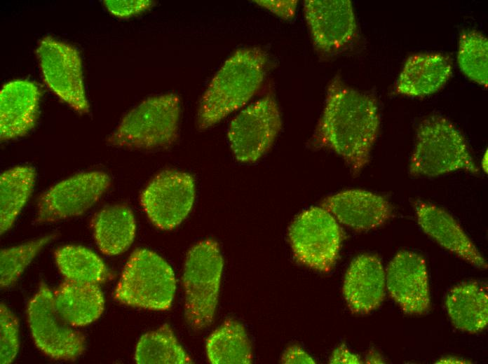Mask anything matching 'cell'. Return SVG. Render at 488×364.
<instances>
[{"label":"cell","instance_id":"8fae6325","mask_svg":"<svg viewBox=\"0 0 488 364\" xmlns=\"http://www.w3.org/2000/svg\"><path fill=\"white\" fill-rule=\"evenodd\" d=\"M194 199V178L186 172L166 169L156 174L144 188L140 203L156 227L170 230L185 219Z\"/></svg>","mask_w":488,"mask_h":364},{"label":"cell","instance_id":"ffe728a7","mask_svg":"<svg viewBox=\"0 0 488 364\" xmlns=\"http://www.w3.org/2000/svg\"><path fill=\"white\" fill-rule=\"evenodd\" d=\"M53 296L57 312L74 328L96 321L104 307V296L97 284L65 279Z\"/></svg>","mask_w":488,"mask_h":364},{"label":"cell","instance_id":"1f68e13d","mask_svg":"<svg viewBox=\"0 0 488 364\" xmlns=\"http://www.w3.org/2000/svg\"><path fill=\"white\" fill-rule=\"evenodd\" d=\"M280 362L284 364L316 363L314 359L297 345L288 346L283 352Z\"/></svg>","mask_w":488,"mask_h":364},{"label":"cell","instance_id":"d590c367","mask_svg":"<svg viewBox=\"0 0 488 364\" xmlns=\"http://www.w3.org/2000/svg\"><path fill=\"white\" fill-rule=\"evenodd\" d=\"M482 167L484 170V172H487V150L484 154V156L482 158Z\"/></svg>","mask_w":488,"mask_h":364},{"label":"cell","instance_id":"d4e9b609","mask_svg":"<svg viewBox=\"0 0 488 364\" xmlns=\"http://www.w3.org/2000/svg\"><path fill=\"white\" fill-rule=\"evenodd\" d=\"M54 255L57 268L65 279L98 284L111 277L102 260L86 247L64 246L57 248Z\"/></svg>","mask_w":488,"mask_h":364},{"label":"cell","instance_id":"ac0fdd59","mask_svg":"<svg viewBox=\"0 0 488 364\" xmlns=\"http://www.w3.org/2000/svg\"><path fill=\"white\" fill-rule=\"evenodd\" d=\"M41 93L27 80H14L0 91V137L2 141L25 135L34 126Z\"/></svg>","mask_w":488,"mask_h":364},{"label":"cell","instance_id":"5b68a950","mask_svg":"<svg viewBox=\"0 0 488 364\" xmlns=\"http://www.w3.org/2000/svg\"><path fill=\"white\" fill-rule=\"evenodd\" d=\"M175 290L176 280L170 265L156 253L137 248L123 270L114 297L128 306L164 311L170 308Z\"/></svg>","mask_w":488,"mask_h":364},{"label":"cell","instance_id":"ba28073f","mask_svg":"<svg viewBox=\"0 0 488 364\" xmlns=\"http://www.w3.org/2000/svg\"><path fill=\"white\" fill-rule=\"evenodd\" d=\"M27 320L36 346L57 360H74L86 349L85 336L57 312L52 290L41 283L27 305Z\"/></svg>","mask_w":488,"mask_h":364},{"label":"cell","instance_id":"5bb4252c","mask_svg":"<svg viewBox=\"0 0 488 364\" xmlns=\"http://www.w3.org/2000/svg\"><path fill=\"white\" fill-rule=\"evenodd\" d=\"M386 287L404 313L418 316L429 310L428 276L420 255L405 250L397 253L387 267Z\"/></svg>","mask_w":488,"mask_h":364},{"label":"cell","instance_id":"9c48e42d","mask_svg":"<svg viewBox=\"0 0 488 364\" xmlns=\"http://www.w3.org/2000/svg\"><path fill=\"white\" fill-rule=\"evenodd\" d=\"M282 126L274 96L268 93L241 111L231 122L227 138L237 160L252 162L272 146Z\"/></svg>","mask_w":488,"mask_h":364},{"label":"cell","instance_id":"603a6c76","mask_svg":"<svg viewBox=\"0 0 488 364\" xmlns=\"http://www.w3.org/2000/svg\"><path fill=\"white\" fill-rule=\"evenodd\" d=\"M209 361L212 364H250L252 346L244 326L226 320L208 337L205 343Z\"/></svg>","mask_w":488,"mask_h":364},{"label":"cell","instance_id":"e575fe53","mask_svg":"<svg viewBox=\"0 0 488 364\" xmlns=\"http://www.w3.org/2000/svg\"><path fill=\"white\" fill-rule=\"evenodd\" d=\"M366 363H384V359L377 353L370 352L367 356Z\"/></svg>","mask_w":488,"mask_h":364},{"label":"cell","instance_id":"2e32d148","mask_svg":"<svg viewBox=\"0 0 488 364\" xmlns=\"http://www.w3.org/2000/svg\"><path fill=\"white\" fill-rule=\"evenodd\" d=\"M386 290V273L379 258L362 254L355 258L344 276L342 293L350 311L366 314L383 302Z\"/></svg>","mask_w":488,"mask_h":364},{"label":"cell","instance_id":"4dcf8cb0","mask_svg":"<svg viewBox=\"0 0 488 364\" xmlns=\"http://www.w3.org/2000/svg\"><path fill=\"white\" fill-rule=\"evenodd\" d=\"M254 2L285 20H290L294 17L298 4L297 0H257Z\"/></svg>","mask_w":488,"mask_h":364},{"label":"cell","instance_id":"83f0119b","mask_svg":"<svg viewBox=\"0 0 488 364\" xmlns=\"http://www.w3.org/2000/svg\"><path fill=\"white\" fill-rule=\"evenodd\" d=\"M57 234H50L26 244L4 248L0 253V285L2 288L14 284L37 253Z\"/></svg>","mask_w":488,"mask_h":364},{"label":"cell","instance_id":"4fadbf2b","mask_svg":"<svg viewBox=\"0 0 488 364\" xmlns=\"http://www.w3.org/2000/svg\"><path fill=\"white\" fill-rule=\"evenodd\" d=\"M304 13L316 50L332 55L346 48L357 35V22L349 0H307Z\"/></svg>","mask_w":488,"mask_h":364},{"label":"cell","instance_id":"6da1fadb","mask_svg":"<svg viewBox=\"0 0 488 364\" xmlns=\"http://www.w3.org/2000/svg\"><path fill=\"white\" fill-rule=\"evenodd\" d=\"M379 125L374 97L348 86L336 76L327 87L323 111L311 144L333 150L358 174L370 160Z\"/></svg>","mask_w":488,"mask_h":364},{"label":"cell","instance_id":"e0dca14e","mask_svg":"<svg viewBox=\"0 0 488 364\" xmlns=\"http://www.w3.org/2000/svg\"><path fill=\"white\" fill-rule=\"evenodd\" d=\"M414 209L422 230L445 249L479 269L487 263L456 220L445 209L416 202Z\"/></svg>","mask_w":488,"mask_h":364},{"label":"cell","instance_id":"7c38bea8","mask_svg":"<svg viewBox=\"0 0 488 364\" xmlns=\"http://www.w3.org/2000/svg\"><path fill=\"white\" fill-rule=\"evenodd\" d=\"M110 182L106 173L95 171L57 183L39 197L36 223H51L83 214L100 200Z\"/></svg>","mask_w":488,"mask_h":364},{"label":"cell","instance_id":"44dd1931","mask_svg":"<svg viewBox=\"0 0 488 364\" xmlns=\"http://www.w3.org/2000/svg\"><path fill=\"white\" fill-rule=\"evenodd\" d=\"M445 306L453 326L474 334L488 323V295L484 285L476 281L462 282L448 292Z\"/></svg>","mask_w":488,"mask_h":364},{"label":"cell","instance_id":"cb8c5ba5","mask_svg":"<svg viewBox=\"0 0 488 364\" xmlns=\"http://www.w3.org/2000/svg\"><path fill=\"white\" fill-rule=\"evenodd\" d=\"M35 170L30 166H17L0 176V230L4 233L13 225L33 189Z\"/></svg>","mask_w":488,"mask_h":364},{"label":"cell","instance_id":"3957f363","mask_svg":"<svg viewBox=\"0 0 488 364\" xmlns=\"http://www.w3.org/2000/svg\"><path fill=\"white\" fill-rule=\"evenodd\" d=\"M180 111L175 93L149 97L123 116L107 142L129 149L168 148L177 139Z\"/></svg>","mask_w":488,"mask_h":364},{"label":"cell","instance_id":"7402d4cb","mask_svg":"<svg viewBox=\"0 0 488 364\" xmlns=\"http://www.w3.org/2000/svg\"><path fill=\"white\" fill-rule=\"evenodd\" d=\"M91 224L96 244L105 255L123 253L134 240L135 219L131 209L125 204L104 207L94 215Z\"/></svg>","mask_w":488,"mask_h":364},{"label":"cell","instance_id":"d6a6232c","mask_svg":"<svg viewBox=\"0 0 488 364\" xmlns=\"http://www.w3.org/2000/svg\"><path fill=\"white\" fill-rule=\"evenodd\" d=\"M329 363L360 364L362 363V361L357 354L349 351L344 344H341L332 351L329 359Z\"/></svg>","mask_w":488,"mask_h":364},{"label":"cell","instance_id":"836d02e7","mask_svg":"<svg viewBox=\"0 0 488 364\" xmlns=\"http://www.w3.org/2000/svg\"><path fill=\"white\" fill-rule=\"evenodd\" d=\"M469 360L456 356H447L438 360L435 363H470Z\"/></svg>","mask_w":488,"mask_h":364},{"label":"cell","instance_id":"f546056e","mask_svg":"<svg viewBox=\"0 0 488 364\" xmlns=\"http://www.w3.org/2000/svg\"><path fill=\"white\" fill-rule=\"evenodd\" d=\"M107 10L118 18H128L151 8L155 2L150 0H104Z\"/></svg>","mask_w":488,"mask_h":364},{"label":"cell","instance_id":"484cf974","mask_svg":"<svg viewBox=\"0 0 488 364\" xmlns=\"http://www.w3.org/2000/svg\"><path fill=\"white\" fill-rule=\"evenodd\" d=\"M135 360L138 364L192 363L168 324L140 337L135 348Z\"/></svg>","mask_w":488,"mask_h":364},{"label":"cell","instance_id":"52a82bcc","mask_svg":"<svg viewBox=\"0 0 488 364\" xmlns=\"http://www.w3.org/2000/svg\"><path fill=\"white\" fill-rule=\"evenodd\" d=\"M288 238L298 262L327 272L337 262L343 235L330 212L322 206H313L296 216L289 227Z\"/></svg>","mask_w":488,"mask_h":364},{"label":"cell","instance_id":"d6986e66","mask_svg":"<svg viewBox=\"0 0 488 364\" xmlns=\"http://www.w3.org/2000/svg\"><path fill=\"white\" fill-rule=\"evenodd\" d=\"M452 73L450 58L440 53H420L407 59L395 85L398 94L425 97L440 90Z\"/></svg>","mask_w":488,"mask_h":364},{"label":"cell","instance_id":"9a60e30c","mask_svg":"<svg viewBox=\"0 0 488 364\" xmlns=\"http://www.w3.org/2000/svg\"><path fill=\"white\" fill-rule=\"evenodd\" d=\"M323 208L343 225L356 231H367L384 225L393 207L383 196L362 189H350L327 197Z\"/></svg>","mask_w":488,"mask_h":364},{"label":"cell","instance_id":"277c9868","mask_svg":"<svg viewBox=\"0 0 488 364\" xmlns=\"http://www.w3.org/2000/svg\"><path fill=\"white\" fill-rule=\"evenodd\" d=\"M456 170L478 173L464 136L447 118L427 117L416 130L409 174L433 177Z\"/></svg>","mask_w":488,"mask_h":364},{"label":"cell","instance_id":"f1b7e54d","mask_svg":"<svg viewBox=\"0 0 488 364\" xmlns=\"http://www.w3.org/2000/svg\"><path fill=\"white\" fill-rule=\"evenodd\" d=\"M19 322L15 315L4 304L0 305L1 364L12 363L19 349Z\"/></svg>","mask_w":488,"mask_h":364},{"label":"cell","instance_id":"30bf717a","mask_svg":"<svg viewBox=\"0 0 488 364\" xmlns=\"http://www.w3.org/2000/svg\"><path fill=\"white\" fill-rule=\"evenodd\" d=\"M36 53L47 86L74 111L88 113L81 59L76 48L46 36L39 41Z\"/></svg>","mask_w":488,"mask_h":364},{"label":"cell","instance_id":"4316f807","mask_svg":"<svg viewBox=\"0 0 488 364\" xmlns=\"http://www.w3.org/2000/svg\"><path fill=\"white\" fill-rule=\"evenodd\" d=\"M457 60L462 73L470 80L488 86V40L475 31L463 32L459 38Z\"/></svg>","mask_w":488,"mask_h":364},{"label":"cell","instance_id":"8992f818","mask_svg":"<svg viewBox=\"0 0 488 364\" xmlns=\"http://www.w3.org/2000/svg\"><path fill=\"white\" fill-rule=\"evenodd\" d=\"M223 258L217 241L205 239L189 251L184 263L185 318L194 330L213 321L218 302Z\"/></svg>","mask_w":488,"mask_h":364},{"label":"cell","instance_id":"7a4b0ae2","mask_svg":"<svg viewBox=\"0 0 488 364\" xmlns=\"http://www.w3.org/2000/svg\"><path fill=\"white\" fill-rule=\"evenodd\" d=\"M267 55L259 47L236 50L215 74L198 106L197 125L206 130L245 106L261 88Z\"/></svg>","mask_w":488,"mask_h":364}]
</instances>
